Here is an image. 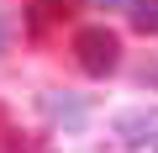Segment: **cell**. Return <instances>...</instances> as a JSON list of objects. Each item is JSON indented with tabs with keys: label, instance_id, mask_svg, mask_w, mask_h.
I'll return each mask as SVG.
<instances>
[{
	"label": "cell",
	"instance_id": "cell-1",
	"mask_svg": "<svg viewBox=\"0 0 158 153\" xmlns=\"http://www.w3.org/2000/svg\"><path fill=\"white\" fill-rule=\"evenodd\" d=\"M74 58H79V69H85L90 79H106L121 63V37L111 27H79L74 32Z\"/></svg>",
	"mask_w": 158,
	"mask_h": 153
},
{
	"label": "cell",
	"instance_id": "cell-2",
	"mask_svg": "<svg viewBox=\"0 0 158 153\" xmlns=\"http://www.w3.org/2000/svg\"><path fill=\"white\" fill-rule=\"evenodd\" d=\"M116 137L132 153H158V106H137L116 116Z\"/></svg>",
	"mask_w": 158,
	"mask_h": 153
},
{
	"label": "cell",
	"instance_id": "cell-3",
	"mask_svg": "<svg viewBox=\"0 0 158 153\" xmlns=\"http://www.w3.org/2000/svg\"><path fill=\"white\" fill-rule=\"evenodd\" d=\"M42 116L58 121V127H69V132H79V127L90 121V106L79 100V95H69V90H48L42 95Z\"/></svg>",
	"mask_w": 158,
	"mask_h": 153
},
{
	"label": "cell",
	"instance_id": "cell-4",
	"mask_svg": "<svg viewBox=\"0 0 158 153\" xmlns=\"http://www.w3.org/2000/svg\"><path fill=\"white\" fill-rule=\"evenodd\" d=\"M132 27L142 32V37H158V0H132Z\"/></svg>",
	"mask_w": 158,
	"mask_h": 153
},
{
	"label": "cell",
	"instance_id": "cell-5",
	"mask_svg": "<svg viewBox=\"0 0 158 153\" xmlns=\"http://www.w3.org/2000/svg\"><path fill=\"white\" fill-rule=\"evenodd\" d=\"M37 6H42V11H53V16H63V11L74 6V0H37Z\"/></svg>",
	"mask_w": 158,
	"mask_h": 153
},
{
	"label": "cell",
	"instance_id": "cell-6",
	"mask_svg": "<svg viewBox=\"0 0 158 153\" xmlns=\"http://www.w3.org/2000/svg\"><path fill=\"white\" fill-rule=\"evenodd\" d=\"M90 6H100V11H116V6H132V0H90Z\"/></svg>",
	"mask_w": 158,
	"mask_h": 153
},
{
	"label": "cell",
	"instance_id": "cell-7",
	"mask_svg": "<svg viewBox=\"0 0 158 153\" xmlns=\"http://www.w3.org/2000/svg\"><path fill=\"white\" fill-rule=\"evenodd\" d=\"M0 53H6V16H0Z\"/></svg>",
	"mask_w": 158,
	"mask_h": 153
}]
</instances>
